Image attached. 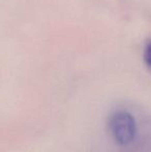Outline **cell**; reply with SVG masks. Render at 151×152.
I'll list each match as a JSON object with an SVG mask.
<instances>
[{
	"label": "cell",
	"mask_w": 151,
	"mask_h": 152,
	"mask_svg": "<svg viewBox=\"0 0 151 152\" xmlns=\"http://www.w3.org/2000/svg\"><path fill=\"white\" fill-rule=\"evenodd\" d=\"M143 59L146 66L148 67V69L151 72V38L146 42L145 46H144Z\"/></svg>",
	"instance_id": "7a4b0ae2"
},
{
	"label": "cell",
	"mask_w": 151,
	"mask_h": 152,
	"mask_svg": "<svg viewBox=\"0 0 151 152\" xmlns=\"http://www.w3.org/2000/svg\"><path fill=\"white\" fill-rule=\"evenodd\" d=\"M109 129L118 144L128 145L137 136V122L129 112L118 110L110 116Z\"/></svg>",
	"instance_id": "6da1fadb"
}]
</instances>
